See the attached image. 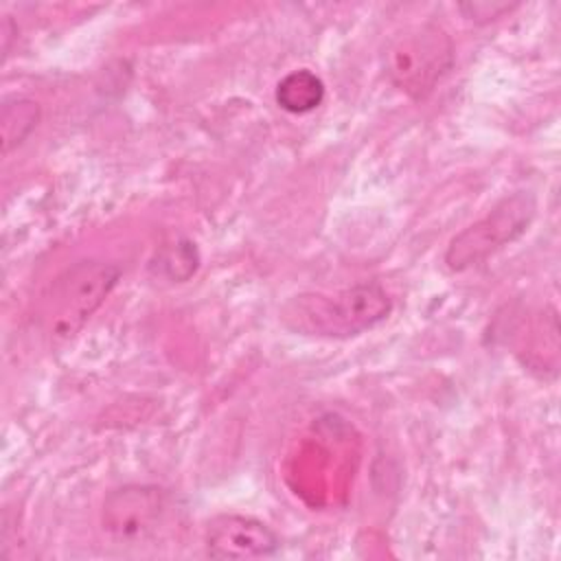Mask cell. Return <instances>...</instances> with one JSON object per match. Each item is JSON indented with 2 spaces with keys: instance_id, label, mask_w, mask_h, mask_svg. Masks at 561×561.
Instances as JSON below:
<instances>
[{
  "instance_id": "5",
  "label": "cell",
  "mask_w": 561,
  "mask_h": 561,
  "mask_svg": "<svg viewBox=\"0 0 561 561\" xmlns=\"http://www.w3.org/2000/svg\"><path fill=\"white\" fill-rule=\"evenodd\" d=\"M164 513V493L149 484L114 489L103 502V528L118 541H138L156 530Z\"/></svg>"
},
{
  "instance_id": "7",
  "label": "cell",
  "mask_w": 561,
  "mask_h": 561,
  "mask_svg": "<svg viewBox=\"0 0 561 561\" xmlns=\"http://www.w3.org/2000/svg\"><path fill=\"white\" fill-rule=\"evenodd\" d=\"M324 99V83L311 70H294L276 85V103L289 114H307Z\"/></svg>"
},
{
  "instance_id": "1",
  "label": "cell",
  "mask_w": 561,
  "mask_h": 561,
  "mask_svg": "<svg viewBox=\"0 0 561 561\" xmlns=\"http://www.w3.org/2000/svg\"><path fill=\"white\" fill-rule=\"evenodd\" d=\"M392 309L390 296L377 283H359L333 294H300L280 309V320L287 329L329 340H346L359 335L381 320Z\"/></svg>"
},
{
  "instance_id": "4",
  "label": "cell",
  "mask_w": 561,
  "mask_h": 561,
  "mask_svg": "<svg viewBox=\"0 0 561 561\" xmlns=\"http://www.w3.org/2000/svg\"><path fill=\"white\" fill-rule=\"evenodd\" d=\"M451 44L434 26L416 28L388 50V72L401 90L423 96L449 68Z\"/></svg>"
},
{
  "instance_id": "2",
  "label": "cell",
  "mask_w": 561,
  "mask_h": 561,
  "mask_svg": "<svg viewBox=\"0 0 561 561\" xmlns=\"http://www.w3.org/2000/svg\"><path fill=\"white\" fill-rule=\"evenodd\" d=\"M121 270L105 261H79L61 272L46 294L42 327L53 344L72 340L116 287Z\"/></svg>"
},
{
  "instance_id": "3",
  "label": "cell",
  "mask_w": 561,
  "mask_h": 561,
  "mask_svg": "<svg viewBox=\"0 0 561 561\" xmlns=\"http://www.w3.org/2000/svg\"><path fill=\"white\" fill-rule=\"evenodd\" d=\"M537 199L530 191H517L500 199L480 221L460 230L447 245L445 263L460 272L482 263L504 245L522 237L533 224Z\"/></svg>"
},
{
  "instance_id": "8",
  "label": "cell",
  "mask_w": 561,
  "mask_h": 561,
  "mask_svg": "<svg viewBox=\"0 0 561 561\" xmlns=\"http://www.w3.org/2000/svg\"><path fill=\"white\" fill-rule=\"evenodd\" d=\"M39 123V105L28 96H7L0 107L2 151L9 153L22 145Z\"/></svg>"
},
{
  "instance_id": "6",
  "label": "cell",
  "mask_w": 561,
  "mask_h": 561,
  "mask_svg": "<svg viewBox=\"0 0 561 561\" xmlns=\"http://www.w3.org/2000/svg\"><path fill=\"white\" fill-rule=\"evenodd\" d=\"M206 552L213 559H256L278 550V535L261 519L224 513L206 526Z\"/></svg>"
},
{
  "instance_id": "9",
  "label": "cell",
  "mask_w": 561,
  "mask_h": 561,
  "mask_svg": "<svg viewBox=\"0 0 561 561\" xmlns=\"http://www.w3.org/2000/svg\"><path fill=\"white\" fill-rule=\"evenodd\" d=\"M197 263H199V254H197L195 243H191L188 239H178V241L164 245L156 254L153 270H156V274H162L169 280L182 283L195 274Z\"/></svg>"
}]
</instances>
